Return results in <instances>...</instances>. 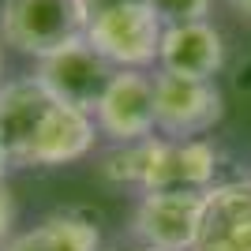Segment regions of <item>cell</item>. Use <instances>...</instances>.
<instances>
[{
	"mask_svg": "<svg viewBox=\"0 0 251 251\" xmlns=\"http://www.w3.org/2000/svg\"><path fill=\"white\" fill-rule=\"evenodd\" d=\"M191 251H251V180H225L206 188Z\"/></svg>",
	"mask_w": 251,
	"mask_h": 251,
	"instance_id": "obj_9",
	"label": "cell"
},
{
	"mask_svg": "<svg viewBox=\"0 0 251 251\" xmlns=\"http://www.w3.org/2000/svg\"><path fill=\"white\" fill-rule=\"evenodd\" d=\"M206 191H143L131 214L139 244L161 251H191L202 221Z\"/></svg>",
	"mask_w": 251,
	"mask_h": 251,
	"instance_id": "obj_6",
	"label": "cell"
},
{
	"mask_svg": "<svg viewBox=\"0 0 251 251\" xmlns=\"http://www.w3.org/2000/svg\"><path fill=\"white\" fill-rule=\"evenodd\" d=\"M113 72H116L113 64L105 60V56H98L83 38V42H72V45H64V49H56L52 56L38 60V72L34 75H38L60 101L94 113V105H98V98L105 94Z\"/></svg>",
	"mask_w": 251,
	"mask_h": 251,
	"instance_id": "obj_8",
	"label": "cell"
},
{
	"mask_svg": "<svg viewBox=\"0 0 251 251\" xmlns=\"http://www.w3.org/2000/svg\"><path fill=\"white\" fill-rule=\"evenodd\" d=\"M0 251H101V232L90 218L60 210L42 218L34 229L11 236Z\"/></svg>",
	"mask_w": 251,
	"mask_h": 251,
	"instance_id": "obj_12",
	"label": "cell"
},
{
	"mask_svg": "<svg viewBox=\"0 0 251 251\" xmlns=\"http://www.w3.org/2000/svg\"><path fill=\"white\" fill-rule=\"evenodd\" d=\"M83 0H4L0 4V42L34 60L86 38Z\"/></svg>",
	"mask_w": 251,
	"mask_h": 251,
	"instance_id": "obj_2",
	"label": "cell"
},
{
	"mask_svg": "<svg viewBox=\"0 0 251 251\" xmlns=\"http://www.w3.org/2000/svg\"><path fill=\"white\" fill-rule=\"evenodd\" d=\"M232 8L240 11L244 19H251V0H232Z\"/></svg>",
	"mask_w": 251,
	"mask_h": 251,
	"instance_id": "obj_17",
	"label": "cell"
},
{
	"mask_svg": "<svg viewBox=\"0 0 251 251\" xmlns=\"http://www.w3.org/2000/svg\"><path fill=\"white\" fill-rule=\"evenodd\" d=\"M161 72L191 75V79H214L225 68V38L210 19L195 23H173L161 34V52H157Z\"/></svg>",
	"mask_w": 251,
	"mask_h": 251,
	"instance_id": "obj_10",
	"label": "cell"
},
{
	"mask_svg": "<svg viewBox=\"0 0 251 251\" xmlns=\"http://www.w3.org/2000/svg\"><path fill=\"white\" fill-rule=\"evenodd\" d=\"M147 4L165 26H173V23H195V19H206L210 15V0H147Z\"/></svg>",
	"mask_w": 251,
	"mask_h": 251,
	"instance_id": "obj_13",
	"label": "cell"
},
{
	"mask_svg": "<svg viewBox=\"0 0 251 251\" xmlns=\"http://www.w3.org/2000/svg\"><path fill=\"white\" fill-rule=\"evenodd\" d=\"M83 4H86V15H98V11L124 8V4H147V0H83Z\"/></svg>",
	"mask_w": 251,
	"mask_h": 251,
	"instance_id": "obj_15",
	"label": "cell"
},
{
	"mask_svg": "<svg viewBox=\"0 0 251 251\" xmlns=\"http://www.w3.org/2000/svg\"><path fill=\"white\" fill-rule=\"evenodd\" d=\"M161 34L165 23L150 11V4H124L86 19V45L116 72H147L150 64H157Z\"/></svg>",
	"mask_w": 251,
	"mask_h": 251,
	"instance_id": "obj_3",
	"label": "cell"
},
{
	"mask_svg": "<svg viewBox=\"0 0 251 251\" xmlns=\"http://www.w3.org/2000/svg\"><path fill=\"white\" fill-rule=\"evenodd\" d=\"M101 135L94 124V113H86L79 105H68L60 98H52L45 120L34 131V143L26 150L19 169H56L83 161L94 150V139Z\"/></svg>",
	"mask_w": 251,
	"mask_h": 251,
	"instance_id": "obj_7",
	"label": "cell"
},
{
	"mask_svg": "<svg viewBox=\"0 0 251 251\" xmlns=\"http://www.w3.org/2000/svg\"><path fill=\"white\" fill-rule=\"evenodd\" d=\"M94 124L116 147H131L154 139V75L147 72H113L105 94L94 105Z\"/></svg>",
	"mask_w": 251,
	"mask_h": 251,
	"instance_id": "obj_5",
	"label": "cell"
},
{
	"mask_svg": "<svg viewBox=\"0 0 251 251\" xmlns=\"http://www.w3.org/2000/svg\"><path fill=\"white\" fill-rule=\"evenodd\" d=\"M131 251H161V248H147V244H139V248H131Z\"/></svg>",
	"mask_w": 251,
	"mask_h": 251,
	"instance_id": "obj_18",
	"label": "cell"
},
{
	"mask_svg": "<svg viewBox=\"0 0 251 251\" xmlns=\"http://www.w3.org/2000/svg\"><path fill=\"white\" fill-rule=\"evenodd\" d=\"M11 218H15V206H11V191H8V184L0 180V248L11 240Z\"/></svg>",
	"mask_w": 251,
	"mask_h": 251,
	"instance_id": "obj_14",
	"label": "cell"
},
{
	"mask_svg": "<svg viewBox=\"0 0 251 251\" xmlns=\"http://www.w3.org/2000/svg\"><path fill=\"white\" fill-rule=\"evenodd\" d=\"M0 45H4V42H0ZM0 72H4V49H0ZM0 83H4V79H0Z\"/></svg>",
	"mask_w": 251,
	"mask_h": 251,
	"instance_id": "obj_19",
	"label": "cell"
},
{
	"mask_svg": "<svg viewBox=\"0 0 251 251\" xmlns=\"http://www.w3.org/2000/svg\"><path fill=\"white\" fill-rule=\"evenodd\" d=\"M52 90L38 79V75H19L0 83V135L11 154V165H23V157L34 143V131L45 120L52 105Z\"/></svg>",
	"mask_w": 251,
	"mask_h": 251,
	"instance_id": "obj_11",
	"label": "cell"
},
{
	"mask_svg": "<svg viewBox=\"0 0 251 251\" xmlns=\"http://www.w3.org/2000/svg\"><path fill=\"white\" fill-rule=\"evenodd\" d=\"M218 147L206 139H143L101 157V176L139 191H206L218 184Z\"/></svg>",
	"mask_w": 251,
	"mask_h": 251,
	"instance_id": "obj_1",
	"label": "cell"
},
{
	"mask_svg": "<svg viewBox=\"0 0 251 251\" xmlns=\"http://www.w3.org/2000/svg\"><path fill=\"white\" fill-rule=\"evenodd\" d=\"M8 169H11V154H8V147H4V135H0V180H4Z\"/></svg>",
	"mask_w": 251,
	"mask_h": 251,
	"instance_id": "obj_16",
	"label": "cell"
},
{
	"mask_svg": "<svg viewBox=\"0 0 251 251\" xmlns=\"http://www.w3.org/2000/svg\"><path fill=\"white\" fill-rule=\"evenodd\" d=\"M221 116L225 98L214 79H191L173 72L154 75V120L165 139H202Z\"/></svg>",
	"mask_w": 251,
	"mask_h": 251,
	"instance_id": "obj_4",
	"label": "cell"
}]
</instances>
